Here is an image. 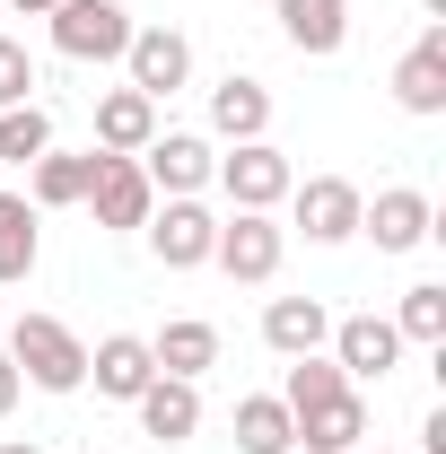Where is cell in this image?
<instances>
[{
  "mask_svg": "<svg viewBox=\"0 0 446 454\" xmlns=\"http://www.w3.org/2000/svg\"><path fill=\"white\" fill-rule=\"evenodd\" d=\"M211 245H219V219L202 210V192H175V201L149 210V254H158L167 271H202Z\"/></svg>",
  "mask_w": 446,
  "mask_h": 454,
  "instance_id": "7",
  "label": "cell"
},
{
  "mask_svg": "<svg viewBox=\"0 0 446 454\" xmlns=\"http://www.w3.org/2000/svg\"><path fill=\"white\" fill-rule=\"evenodd\" d=\"M280 254H289V227H280L272 210H227L219 245H211V262H219L227 280H245V288L280 280Z\"/></svg>",
  "mask_w": 446,
  "mask_h": 454,
  "instance_id": "3",
  "label": "cell"
},
{
  "mask_svg": "<svg viewBox=\"0 0 446 454\" xmlns=\"http://www.w3.org/2000/svg\"><path fill=\"white\" fill-rule=\"evenodd\" d=\"M0 454H44V446H36V437H9V446H0Z\"/></svg>",
  "mask_w": 446,
  "mask_h": 454,
  "instance_id": "29",
  "label": "cell"
},
{
  "mask_svg": "<svg viewBox=\"0 0 446 454\" xmlns=\"http://www.w3.org/2000/svg\"><path fill=\"white\" fill-rule=\"evenodd\" d=\"M131 411H140V428H149L158 446L202 437V385H193V376H149V394L131 402Z\"/></svg>",
  "mask_w": 446,
  "mask_h": 454,
  "instance_id": "15",
  "label": "cell"
},
{
  "mask_svg": "<svg viewBox=\"0 0 446 454\" xmlns=\"http://www.w3.org/2000/svg\"><path fill=\"white\" fill-rule=\"evenodd\" d=\"M36 219H44V210H36L27 192L0 184V288H18L27 271H36V254H44V227Z\"/></svg>",
  "mask_w": 446,
  "mask_h": 454,
  "instance_id": "22",
  "label": "cell"
},
{
  "mask_svg": "<svg viewBox=\"0 0 446 454\" xmlns=\"http://www.w3.org/2000/svg\"><path fill=\"white\" fill-rule=\"evenodd\" d=\"M359 184L350 175H307V184H289V219H298V236L307 245H350L359 236Z\"/></svg>",
  "mask_w": 446,
  "mask_h": 454,
  "instance_id": "6",
  "label": "cell"
},
{
  "mask_svg": "<svg viewBox=\"0 0 446 454\" xmlns=\"http://www.w3.org/2000/svg\"><path fill=\"white\" fill-rule=\"evenodd\" d=\"M0 9H27V18H53L61 0H0Z\"/></svg>",
  "mask_w": 446,
  "mask_h": 454,
  "instance_id": "28",
  "label": "cell"
},
{
  "mask_svg": "<svg viewBox=\"0 0 446 454\" xmlns=\"http://www.w3.org/2000/svg\"><path fill=\"white\" fill-rule=\"evenodd\" d=\"M333 367L350 376V385L394 376V367H402V333H394V315H341V324H333Z\"/></svg>",
  "mask_w": 446,
  "mask_h": 454,
  "instance_id": "12",
  "label": "cell"
},
{
  "mask_svg": "<svg viewBox=\"0 0 446 454\" xmlns=\"http://www.w3.org/2000/svg\"><path fill=\"white\" fill-rule=\"evenodd\" d=\"M236 454H298V428H289V402L280 394L236 402Z\"/></svg>",
  "mask_w": 446,
  "mask_h": 454,
  "instance_id": "23",
  "label": "cell"
},
{
  "mask_svg": "<svg viewBox=\"0 0 446 454\" xmlns=\"http://www.w3.org/2000/svg\"><path fill=\"white\" fill-rule=\"evenodd\" d=\"M9 367H18L36 394H79V385H88V340L70 333L61 315H18V324H9Z\"/></svg>",
  "mask_w": 446,
  "mask_h": 454,
  "instance_id": "2",
  "label": "cell"
},
{
  "mask_svg": "<svg viewBox=\"0 0 446 454\" xmlns=\"http://www.w3.org/2000/svg\"><path fill=\"white\" fill-rule=\"evenodd\" d=\"M18 394H27V376H18V367H9V349H0V419L18 411Z\"/></svg>",
  "mask_w": 446,
  "mask_h": 454,
  "instance_id": "27",
  "label": "cell"
},
{
  "mask_svg": "<svg viewBox=\"0 0 446 454\" xmlns=\"http://www.w3.org/2000/svg\"><path fill=\"white\" fill-rule=\"evenodd\" d=\"M44 27H53L61 61H123V44H131V9L123 0H61Z\"/></svg>",
  "mask_w": 446,
  "mask_h": 454,
  "instance_id": "4",
  "label": "cell"
},
{
  "mask_svg": "<svg viewBox=\"0 0 446 454\" xmlns=\"http://www.w3.org/2000/svg\"><path fill=\"white\" fill-rule=\"evenodd\" d=\"M88 376H97V394L106 402H140L149 394V376H158V358H149V340L140 333H106L88 349Z\"/></svg>",
  "mask_w": 446,
  "mask_h": 454,
  "instance_id": "16",
  "label": "cell"
},
{
  "mask_svg": "<svg viewBox=\"0 0 446 454\" xmlns=\"http://www.w3.org/2000/svg\"><path fill=\"white\" fill-rule=\"evenodd\" d=\"M211 131H219L227 149H236V140H263V131H272V88L227 70L219 88H211Z\"/></svg>",
  "mask_w": 446,
  "mask_h": 454,
  "instance_id": "18",
  "label": "cell"
},
{
  "mask_svg": "<svg viewBox=\"0 0 446 454\" xmlns=\"http://www.w3.org/2000/svg\"><path fill=\"white\" fill-rule=\"evenodd\" d=\"M88 210H97V227H149V210H158V192H149V175H140V158H106L97 149V175H88Z\"/></svg>",
  "mask_w": 446,
  "mask_h": 454,
  "instance_id": "9",
  "label": "cell"
},
{
  "mask_svg": "<svg viewBox=\"0 0 446 454\" xmlns=\"http://www.w3.org/2000/svg\"><path fill=\"white\" fill-rule=\"evenodd\" d=\"M149 140H158V97L106 88V97H97V149H106V158H140Z\"/></svg>",
  "mask_w": 446,
  "mask_h": 454,
  "instance_id": "14",
  "label": "cell"
},
{
  "mask_svg": "<svg viewBox=\"0 0 446 454\" xmlns=\"http://www.w3.org/2000/svg\"><path fill=\"white\" fill-rule=\"evenodd\" d=\"M123 88H140V97H175L184 79H193V44L175 35V27H131V44H123Z\"/></svg>",
  "mask_w": 446,
  "mask_h": 454,
  "instance_id": "10",
  "label": "cell"
},
{
  "mask_svg": "<svg viewBox=\"0 0 446 454\" xmlns=\"http://www.w3.org/2000/svg\"><path fill=\"white\" fill-rule=\"evenodd\" d=\"M27 88H36V61L18 35H0V106H27Z\"/></svg>",
  "mask_w": 446,
  "mask_h": 454,
  "instance_id": "26",
  "label": "cell"
},
{
  "mask_svg": "<svg viewBox=\"0 0 446 454\" xmlns=\"http://www.w3.org/2000/svg\"><path fill=\"white\" fill-rule=\"evenodd\" d=\"M359 236H377V254H411V245L438 236V210H429V192L386 184L377 201H359Z\"/></svg>",
  "mask_w": 446,
  "mask_h": 454,
  "instance_id": "8",
  "label": "cell"
},
{
  "mask_svg": "<svg viewBox=\"0 0 446 454\" xmlns=\"http://www.w3.org/2000/svg\"><path fill=\"white\" fill-rule=\"evenodd\" d=\"M44 149H53V114L36 97L27 106H0V167H36Z\"/></svg>",
  "mask_w": 446,
  "mask_h": 454,
  "instance_id": "24",
  "label": "cell"
},
{
  "mask_svg": "<svg viewBox=\"0 0 446 454\" xmlns=\"http://www.w3.org/2000/svg\"><path fill=\"white\" fill-rule=\"evenodd\" d=\"M211 167H219V149H211L202 131H158V140L140 149V175H149V192H158V201L202 192V184H211Z\"/></svg>",
  "mask_w": 446,
  "mask_h": 454,
  "instance_id": "11",
  "label": "cell"
},
{
  "mask_svg": "<svg viewBox=\"0 0 446 454\" xmlns=\"http://www.w3.org/2000/svg\"><path fill=\"white\" fill-rule=\"evenodd\" d=\"M149 358H158V376H193V385H202V367H219V324L175 315V324L149 333Z\"/></svg>",
  "mask_w": 446,
  "mask_h": 454,
  "instance_id": "19",
  "label": "cell"
},
{
  "mask_svg": "<svg viewBox=\"0 0 446 454\" xmlns=\"http://www.w3.org/2000/svg\"><path fill=\"white\" fill-rule=\"evenodd\" d=\"M394 333H402V340H429V349H446V288H438V280L402 288V306H394Z\"/></svg>",
  "mask_w": 446,
  "mask_h": 454,
  "instance_id": "25",
  "label": "cell"
},
{
  "mask_svg": "<svg viewBox=\"0 0 446 454\" xmlns=\"http://www.w3.org/2000/svg\"><path fill=\"white\" fill-rule=\"evenodd\" d=\"M263 340H272L280 358H307V349H324V340H333L324 297H272V306H263Z\"/></svg>",
  "mask_w": 446,
  "mask_h": 454,
  "instance_id": "21",
  "label": "cell"
},
{
  "mask_svg": "<svg viewBox=\"0 0 446 454\" xmlns=\"http://www.w3.org/2000/svg\"><path fill=\"white\" fill-rule=\"evenodd\" d=\"M280 402H289V428H298V446H307V454H359V437H368V402H359V385L341 376L324 349L289 358Z\"/></svg>",
  "mask_w": 446,
  "mask_h": 454,
  "instance_id": "1",
  "label": "cell"
},
{
  "mask_svg": "<svg viewBox=\"0 0 446 454\" xmlns=\"http://www.w3.org/2000/svg\"><path fill=\"white\" fill-rule=\"evenodd\" d=\"M420 9H429V27H446V0H420Z\"/></svg>",
  "mask_w": 446,
  "mask_h": 454,
  "instance_id": "30",
  "label": "cell"
},
{
  "mask_svg": "<svg viewBox=\"0 0 446 454\" xmlns=\"http://www.w3.org/2000/svg\"><path fill=\"white\" fill-rule=\"evenodd\" d=\"M272 18H280V35L315 61L350 44V0H272Z\"/></svg>",
  "mask_w": 446,
  "mask_h": 454,
  "instance_id": "17",
  "label": "cell"
},
{
  "mask_svg": "<svg viewBox=\"0 0 446 454\" xmlns=\"http://www.w3.org/2000/svg\"><path fill=\"white\" fill-rule=\"evenodd\" d=\"M394 106L402 114H446V27H420V44L394 61Z\"/></svg>",
  "mask_w": 446,
  "mask_h": 454,
  "instance_id": "13",
  "label": "cell"
},
{
  "mask_svg": "<svg viewBox=\"0 0 446 454\" xmlns=\"http://www.w3.org/2000/svg\"><path fill=\"white\" fill-rule=\"evenodd\" d=\"M88 175H97V149H44L27 167V201L36 210H79L88 201Z\"/></svg>",
  "mask_w": 446,
  "mask_h": 454,
  "instance_id": "20",
  "label": "cell"
},
{
  "mask_svg": "<svg viewBox=\"0 0 446 454\" xmlns=\"http://www.w3.org/2000/svg\"><path fill=\"white\" fill-rule=\"evenodd\" d=\"M211 175H219L227 210H280V201H289V184H298V167L280 158L272 140H236V149H227Z\"/></svg>",
  "mask_w": 446,
  "mask_h": 454,
  "instance_id": "5",
  "label": "cell"
}]
</instances>
